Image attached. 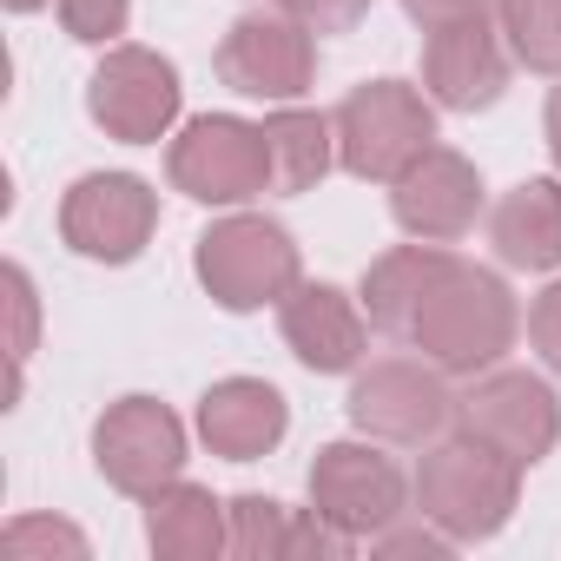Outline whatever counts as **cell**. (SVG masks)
I'll use <instances>...</instances> for the list:
<instances>
[{
  "label": "cell",
  "mask_w": 561,
  "mask_h": 561,
  "mask_svg": "<svg viewBox=\"0 0 561 561\" xmlns=\"http://www.w3.org/2000/svg\"><path fill=\"white\" fill-rule=\"evenodd\" d=\"M522 337V311H515V291L502 285V271L489 264H469V257H449L443 277L430 285L416 324H410V351L430 357L443 377H482L495 370Z\"/></svg>",
  "instance_id": "6da1fadb"
},
{
  "label": "cell",
  "mask_w": 561,
  "mask_h": 561,
  "mask_svg": "<svg viewBox=\"0 0 561 561\" xmlns=\"http://www.w3.org/2000/svg\"><path fill=\"white\" fill-rule=\"evenodd\" d=\"M192 271H198V285H205V298L218 311L251 318L264 305H285L305 285V251H298V238L277 225V218L231 211V218H218V225L198 231Z\"/></svg>",
  "instance_id": "7a4b0ae2"
},
{
  "label": "cell",
  "mask_w": 561,
  "mask_h": 561,
  "mask_svg": "<svg viewBox=\"0 0 561 561\" xmlns=\"http://www.w3.org/2000/svg\"><path fill=\"white\" fill-rule=\"evenodd\" d=\"M522 502V462L476 436H436L416 462V515L436 522L449 541H489L508 528Z\"/></svg>",
  "instance_id": "3957f363"
},
{
  "label": "cell",
  "mask_w": 561,
  "mask_h": 561,
  "mask_svg": "<svg viewBox=\"0 0 561 561\" xmlns=\"http://www.w3.org/2000/svg\"><path fill=\"white\" fill-rule=\"evenodd\" d=\"M337 165L364 185H397L436 146V100L410 80H364L337 100Z\"/></svg>",
  "instance_id": "277c9868"
},
{
  "label": "cell",
  "mask_w": 561,
  "mask_h": 561,
  "mask_svg": "<svg viewBox=\"0 0 561 561\" xmlns=\"http://www.w3.org/2000/svg\"><path fill=\"white\" fill-rule=\"evenodd\" d=\"M165 179H172V192H185L192 205H211V211H238V205L264 198L271 192L264 126H251L238 113L185 119L179 139L165 146Z\"/></svg>",
  "instance_id": "5b68a950"
},
{
  "label": "cell",
  "mask_w": 561,
  "mask_h": 561,
  "mask_svg": "<svg viewBox=\"0 0 561 561\" xmlns=\"http://www.w3.org/2000/svg\"><path fill=\"white\" fill-rule=\"evenodd\" d=\"M344 410L357 436H377L390 449H430L456 423V390L430 357H377L357 370Z\"/></svg>",
  "instance_id": "8992f818"
},
{
  "label": "cell",
  "mask_w": 561,
  "mask_h": 561,
  "mask_svg": "<svg viewBox=\"0 0 561 561\" xmlns=\"http://www.w3.org/2000/svg\"><path fill=\"white\" fill-rule=\"evenodd\" d=\"M456 430L476 436V443H489V449H502L508 462L535 469L561 443V397H554L548 377L495 364V370L469 377V390L456 397Z\"/></svg>",
  "instance_id": "52a82bcc"
},
{
  "label": "cell",
  "mask_w": 561,
  "mask_h": 561,
  "mask_svg": "<svg viewBox=\"0 0 561 561\" xmlns=\"http://www.w3.org/2000/svg\"><path fill=\"white\" fill-rule=\"evenodd\" d=\"M179 106H185V87H179V67L152 47H106L93 80H87V113L106 139L119 146H159L172 126H179Z\"/></svg>",
  "instance_id": "ba28073f"
},
{
  "label": "cell",
  "mask_w": 561,
  "mask_h": 561,
  "mask_svg": "<svg viewBox=\"0 0 561 561\" xmlns=\"http://www.w3.org/2000/svg\"><path fill=\"white\" fill-rule=\"evenodd\" d=\"M305 489H311V508L324 522H337L344 535H357V541H370L390 522H403V508L416 495V482L377 449V436H364V443H324L311 456Z\"/></svg>",
  "instance_id": "9c48e42d"
},
{
  "label": "cell",
  "mask_w": 561,
  "mask_h": 561,
  "mask_svg": "<svg viewBox=\"0 0 561 561\" xmlns=\"http://www.w3.org/2000/svg\"><path fill=\"white\" fill-rule=\"evenodd\" d=\"M211 67H218V80H225L238 100L291 106V100H305L311 80H318V34L298 27L285 8H277V14H244V21L225 27Z\"/></svg>",
  "instance_id": "30bf717a"
},
{
  "label": "cell",
  "mask_w": 561,
  "mask_h": 561,
  "mask_svg": "<svg viewBox=\"0 0 561 561\" xmlns=\"http://www.w3.org/2000/svg\"><path fill=\"white\" fill-rule=\"evenodd\" d=\"M159 231V192L139 172H87L60 198V238L87 264H133Z\"/></svg>",
  "instance_id": "8fae6325"
},
{
  "label": "cell",
  "mask_w": 561,
  "mask_h": 561,
  "mask_svg": "<svg viewBox=\"0 0 561 561\" xmlns=\"http://www.w3.org/2000/svg\"><path fill=\"white\" fill-rule=\"evenodd\" d=\"M93 469L106 476V489L146 502L152 489L179 482V469H185V423L159 397H119L93 423Z\"/></svg>",
  "instance_id": "7c38bea8"
},
{
  "label": "cell",
  "mask_w": 561,
  "mask_h": 561,
  "mask_svg": "<svg viewBox=\"0 0 561 561\" xmlns=\"http://www.w3.org/2000/svg\"><path fill=\"white\" fill-rule=\"evenodd\" d=\"M390 218L423 238V244H456L482 218V172L456 146H430L397 185H390Z\"/></svg>",
  "instance_id": "4fadbf2b"
},
{
  "label": "cell",
  "mask_w": 561,
  "mask_h": 561,
  "mask_svg": "<svg viewBox=\"0 0 561 561\" xmlns=\"http://www.w3.org/2000/svg\"><path fill=\"white\" fill-rule=\"evenodd\" d=\"M423 93L443 113H489L508 93V54H502V34L489 27V14L423 34Z\"/></svg>",
  "instance_id": "5bb4252c"
},
{
  "label": "cell",
  "mask_w": 561,
  "mask_h": 561,
  "mask_svg": "<svg viewBox=\"0 0 561 561\" xmlns=\"http://www.w3.org/2000/svg\"><path fill=\"white\" fill-rule=\"evenodd\" d=\"M277 331H285V351L311 370V377H357L364 351H370V318L364 298L337 291V285H305L277 305Z\"/></svg>",
  "instance_id": "9a60e30c"
},
{
  "label": "cell",
  "mask_w": 561,
  "mask_h": 561,
  "mask_svg": "<svg viewBox=\"0 0 561 561\" xmlns=\"http://www.w3.org/2000/svg\"><path fill=\"white\" fill-rule=\"evenodd\" d=\"M291 430V403L277 383L264 377H218L205 397H198V436L211 456L225 462H257L285 443Z\"/></svg>",
  "instance_id": "2e32d148"
},
{
  "label": "cell",
  "mask_w": 561,
  "mask_h": 561,
  "mask_svg": "<svg viewBox=\"0 0 561 561\" xmlns=\"http://www.w3.org/2000/svg\"><path fill=\"white\" fill-rule=\"evenodd\" d=\"M489 251L508 271H561V179H522L489 205Z\"/></svg>",
  "instance_id": "e0dca14e"
},
{
  "label": "cell",
  "mask_w": 561,
  "mask_h": 561,
  "mask_svg": "<svg viewBox=\"0 0 561 561\" xmlns=\"http://www.w3.org/2000/svg\"><path fill=\"white\" fill-rule=\"evenodd\" d=\"M449 257H456L449 244H423V238H416V244H397V251H383V257H370L364 291H357L370 331L410 344V324H416V311H423V298H430V285L443 277Z\"/></svg>",
  "instance_id": "ac0fdd59"
},
{
  "label": "cell",
  "mask_w": 561,
  "mask_h": 561,
  "mask_svg": "<svg viewBox=\"0 0 561 561\" xmlns=\"http://www.w3.org/2000/svg\"><path fill=\"white\" fill-rule=\"evenodd\" d=\"M146 541L159 561H211L225 554V502L205 482H165L146 495Z\"/></svg>",
  "instance_id": "d6986e66"
},
{
  "label": "cell",
  "mask_w": 561,
  "mask_h": 561,
  "mask_svg": "<svg viewBox=\"0 0 561 561\" xmlns=\"http://www.w3.org/2000/svg\"><path fill=\"white\" fill-rule=\"evenodd\" d=\"M264 152H271V192L298 198V192L324 185V172L337 165V119L291 100L264 119Z\"/></svg>",
  "instance_id": "ffe728a7"
},
{
  "label": "cell",
  "mask_w": 561,
  "mask_h": 561,
  "mask_svg": "<svg viewBox=\"0 0 561 561\" xmlns=\"http://www.w3.org/2000/svg\"><path fill=\"white\" fill-rule=\"evenodd\" d=\"M495 21L528 73L561 80V0H495Z\"/></svg>",
  "instance_id": "44dd1931"
},
{
  "label": "cell",
  "mask_w": 561,
  "mask_h": 561,
  "mask_svg": "<svg viewBox=\"0 0 561 561\" xmlns=\"http://www.w3.org/2000/svg\"><path fill=\"white\" fill-rule=\"evenodd\" d=\"M291 548V508L271 495H231L225 502V554L244 561H277Z\"/></svg>",
  "instance_id": "7402d4cb"
},
{
  "label": "cell",
  "mask_w": 561,
  "mask_h": 561,
  "mask_svg": "<svg viewBox=\"0 0 561 561\" xmlns=\"http://www.w3.org/2000/svg\"><path fill=\"white\" fill-rule=\"evenodd\" d=\"M54 14H60L67 41H80V47H119V34L133 21V0H54Z\"/></svg>",
  "instance_id": "603a6c76"
},
{
  "label": "cell",
  "mask_w": 561,
  "mask_h": 561,
  "mask_svg": "<svg viewBox=\"0 0 561 561\" xmlns=\"http://www.w3.org/2000/svg\"><path fill=\"white\" fill-rule=\"evenodd\" d=\"M277 8H285L298 27H311V34L324 41V34H351V27L377 8V0H277Z\"/></svg>",
  "instance_id": "cb8c5ba5"
},
{
  "label": "cell",
  "mask_w": 561,
  "mask_h": 561,
  "mask_svg": "<svg viewBox=\"0 0 561 561\" xmlns=\"http://www.w3.org/2000/svg\"><path fill=\"white\" fill-rule=\"evenodd\" d=\"M8 305H14V390H21V364L34 351V331H41V305H34V277L21 264H8Z\"/></svg>",
  "instance_id": "d4e9b609"
},
{
  "label": "cell",
  "mask_w": 561,
  "mask_h": 561,
  "mask_svg": "<svg viewBox=\"0 0 561 561\" xmlns=\"http://www.w3.org/2000/svg\"><path fill=\"white\" fill-rule=\"evenodd\" d=\"M528 344H535V357L561 377V277L528 305Z\"/></svg>",
  "instance_id": "484cf974"
},
{
  "label": "cell",
  "mask_w": 561,
  "mask_h": 561,
  "mask_svg": "<svg viewBox=\"0 0 561 561\" xmlns=\"http://www.w3.org/2000/svg\"><path fill=\"white\" fill-rule=\"evenodd\" d=\"M8 548L14 554H34V548H67V554H87V535L67 528V522H47V515H27L8 528Z\"/></svg>",
  "instance_id": "4316f807"
},
{
  "label": "cell",
  "mask_w": 561,
  "mask_h": 561,
  "mask_svg": "<svg viewBox=\"0 0 561 561\" xmlns=\"http://www.w3.org/2000/svg\"><path fill=\"white\" fill-rule=\"evenodd\" d=\"M370 548H377V554H430V561H443L456 541H449L436 522H423V528H397V522H390L383 535H370Z\"/></svg>",
  "instance_id": "83f0119b"
},
{
  "label": "cell",
  "mask_w": 561,
  "mask_h": 561,
  "mask_svg": "<svg viewBox=\"0 0 561 561\" xmlns=\"http://www.w3.org/2000/svg\"><path fill=\"white\" fill-rule=\"evenodd\" d=\"M495 0H403V14L430 34V27H449V21H476V14H489Z\"/></svg>",
  "instance_id": "f1b7e54d"
},
{
  "label": "cell",
  "mask_w": 561,
  "mask_h": 561,
  "mask_svg": "<svg viewBox=\"0 0 561 561\" xmlns=\"http://www.w3.org/2000/svg\"><path fill=\"white\" fill-rule=\"evenodd\" d=\"M541 139H548V159L561 172V87H548V106H541Z\"/></svg>",
  "instance_id": "f546056e"
},
{
  "label": "cell",
  "mask_w": 561,
  "mask_h": 561,
  "mask_svg": "<svg viewBox=\"0 0 561 561\" xmlns=\"http://www.w3.org/2000/svg\"><path fill=\"white\" fill-rule=\"evenodd\" d=\"M41 8H54V0H8V14H41Z\"/></svg>",
  "instance_id": "4dcf8cb0"
}]
</instances>
